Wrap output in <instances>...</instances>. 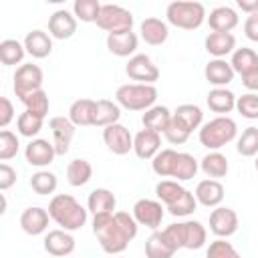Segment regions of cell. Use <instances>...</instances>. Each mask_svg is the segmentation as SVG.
Masks as SVG:
<instances>
[{
  "instance_id": "ee69618b",
  "label": "cell",
  "mask_w": 258,
  "mask_h": 258,
  "mask_svg": "<svg viewBox=\"0 0 258 258\" xmlns=\"http://www.w3.org/2000/svg\"><path fill=\"white\" fill-rule=\"evenodd\" d=\"M22 103H24V107H26V111H30V113H36L38 117H46L48 115V107H50V101H48V95L40 89V91H34V93H30L28 97H24L22 99Z\"/></svg>"
},
{
  "instance_id": "d4e9b609",
  "label": "cell",
  "mask_w": 258,
  "mask_h": 258,
  "mask_svg": "<svg viewBox=\"0 0 258 258\" xmlns=\"http://www.w3.org/2000/svg\"><path fill=\"white\" fill-rule=\"evenodd\" d=\"M204 44L212 56L224 58L226 54H232L236 50V36L232 32H210Z\"/></svg>"
},
{
  "instance_id": "d6a6232c",
  "label": "cell",
  "mask_w": 258,
  "mask_h": 258,
  "mask_svg": "<svg viewBox=\"0 0 258 258\" xmlns=\"http://www.w3.org/2000/svg\"><path fill=\"white\" fill-rule=\"evenodd\" d=\"M230 64H232L234 73H238L240 77H246V75L258 71V54H256L252 48H248V46L236 48V50L232 52Z\"/></svg>"
},
{
  "instance_id": "6f0895ef",
  "label": "cell",
  "mask_w": 258,
  "mask_h": 258,
  "mask_svg": "<svg viewBox=\"0 0 258 258\" xmlns=\"http://www.w3.org/2000/svg\"><path fill=\"white\" fill-rule=\"evenodd\" d=\"M113 258H115V256H113Z\"/></svg>"
},
{
  "instance_id": "30bf717a",
  "label": "cell",
  "mask_w": 258,
  "mask_h": 258,
  "mask_svg": "<svg viewBox=\"0 0 258 258\" xmlns=\"http://www.w3.org/2000/svg\"><path fill=\"white\" fill-rule=\"evenodd\" d=\"M163 216H165L163 206H161V202H157V200L141 198V200H137L135 206H133V218H135V222H137L139 226L157 230V228L161 226Z\"/></svg>"
},
{
  "instance_id": "2e32d148",
  "label": "cell",
  "mask_w": 258,
  "mask_h": 258,
  "mask_svg": "<svg viewBox=\"0 0 258 258\" xmlns=\"http://www.w3.org/2000/svg\"><path fill=\"white\" fill-rule=\"evenodd\" d=\"M77 32V16L69 10H56L48 18V34L58 40H67Z\"/></svg>"
},
{
  "instance_id": "db71d44e",
  "label": "cell",
  "mask_w": 258,
  "mask_h": 258,
  "mask_svg": "<svg viewBox=\"0 0 258 258\" xmlns=\"http://www.w3.org/2000/svg\"><path fill=\"white\" fill-rule=\"evenodd\" d=\"M242 85H244L250 93H258V71H254V73L242 77Z\"/></svg>"
},
{
  "instance_id": "9f6ffc18",
  "label": "cell",
  "mask_w": 258,
  "mask_h": 258,
  "mask_svg": "<svg viewBox=\"0 0 258 258\" xmlns=\"http://www.w3.org/2000/svg\"><path fill=\"white\" fill-rule=\"evenodd\" d=\"M254 167H256V171H258V155H256V161H254Z\"/></svg>"
},
{
  "instance_id": "d590c367",
  "label": "cell",
  "mask_w": 258,
  "mask_h": 258,
  "mask_svg": "<svg viewBox=\"0 0 258 258\" xmlns=\"http://www.w3.org/2000/svg\"><path fill=\"white\" fill-rule=\"evenodd\" d=\"M26 54L24 42H18L16 38H4L0 42V60L4 67H14L20 64Z\"/></svg>"
},
{
  "instance_id": "f907efd6",
  "label": "cell",
  "mask_w": 258,
  "mask_h": 258,
  "mask_svg": "<svg viewBox=\"0 0 258 258\" xmlns=\"http://www.w3.org/2000/svg\"><path fill=\"white\" fill-rule=\"evenodd\" d=\"M16 183V169L12 165H8L6 161L0 163V189L6 191Z\"/></svg>"
},
{
  "instance_id": "4fadbf2b",
  "label": "cell",
  "mask_w": 258,
  "mask_h": 258,
  "mask_svg": "<svg viewBox=\"0 0 258 258\" xmlns=\"http://www.w3.org/2000/svg\"><path fill=\"white\" fill-rule=\"evenodd\" d=\"M50 133H52V145L56 155H64L71 147V141L75 137V125L69 117H52L48 121Z\"/></svg>"
},
{
  "instance_id": "681fc988",
  "label": "cell",
  "mask_w": 258,
  "mask_h": 258,
  "mask_svg": "<svg viewBox=\"0 0 258 258\" xmlns=\"http://www.w3.org/2000/svg\"><path fill=\"white\" fill-rule=\"evenodd\" d=\"M189 131H185L179 123H175L173 121V117H171V123H169V127L165 129V133H163V137L169 141V143H173V145H183L187 139H189Z\"/></svg>"
},
{
  "instance_id": "44dd1931",
  "label": "cell",
  "mask_w": 258,
  "mask_h": 258,
  "mask_svg": "<svg viewBox=\"0 0 258 258\" xmlns=\"http://www.w3.org/2000/svg\"><path fill=\"white\" fill-rule=\"evenodd\" d=\"M198 204L206 208H218L224 200V185L218 179H202L194 191Z\"/></svg>"
},
{
  "instance_id": "7bdbcfd3",
  "label": "cell",
  "mask_w": 258,
  "mask_h": 258,
  "mask_svg": "<svg viewBox=\"0 0 258 258\" xmlns=\"http://www.w3.org/2000/svg\"><path fill=\"white\" fill-rule=\"evenodd\" d=\"M101 8H103V4L99 0H75L73 14L81 22H97Z\"/></svg>"
},
{
  "instance_id": "9a60e30c",
  "label": "cell",
  "mask_w": 258,
  "mask_h": 258,
  "mask_svg": "<svg viewBox=\"0 0 258 258\" xmlns=\"http://www.w3.org/2000/svg\"><path fill=\"white\" fill-rule=\"evenodd\" d=\"M75 238L71 236V232L58 228V230H50L46 236H44V250L54 256V258H62V256H69L75 252Z\"/></svg>"
},
{
  "instance_id": "1f68e13d",
  "label": "cell",
  "mask_w": 258,
  "mask_h": 258,
  "mask_svg": "<svg viewBox=\"0 0 258 258\" xmlns=\"http://www.w3.org/2000/svg\"><path fill=\"white\" fill-rule=\"evenodd\" d=\"M200 167H202V171L208 175V179H218V181H220V177H226V173H228V169H230V163H228V157H226L224 153H220V151H210V153H206V155L202 157Z\"/></svg>"
},
{
  "instance_id": "836d02e7",
  "label": "cell",
  "mask_w": 258,
  "mask_h": 258,
  "mask_svg": "<svg viewBox=\"0 0 258 258\" xmlns=\"http://www.w3.org/2000/svg\"><path fill=\"white\" fill-rule=\"evenodd\" d=\"M121 119V107L109 99H99L95 105V125L97 127H109L113 123H119Z\"/></svg>"
},
{
  "instance_id": "ba28073f",
  "label": "cell",
  "mask_w": 258,
  "mask_h": 258,
  "mask_svg": "<svg viewBox=\"0 0 258 258\" xmlns=\"http://www.w3.org/2000/svg\"><path fill=\"white\" fill-rule=\"evenodd\" d=\"M12 89H14V95L22 101L24 97H28L30 93L34 91H40L42 89V81H44V75H42V69L34 62H24L16 69L14 73V79H12Z\"/></svg>"
},
{
  "instance_id": "e575fe53",
  "label": "cell",
  "mask_w": 258,
  "mask_h": 258,
  "mask_svg": "<svg viewBox=\"0 0 258 258\" xmlns=\"http://www.w3.org/2000/svg\"><path fill=\"white\" fill-rule=\"evenodd\" d=\"M93 177V165L87 159H73L67 165V181L73 187H81L89 183Z\"/></svg>"
},
{
  "instance_id": "4316f807",
  "label": "cell",
  "mask_w": 258,
  "mask_h": 258,
  "mask_svg": "<svg viewBox=\"0 0 258 258\" xmlns=\"http://www.w3.org/2000/svg\"><path fill=\"white\" fill-rule=\"evenodd\" d=\"M24 48L32 58H46L52 52V40L50 34H46L44 30H30L24 36Z\"/></svg>"
},
{
  "instance_id": "b9f144b4",
  "label": "cell",
  "mask_w": 258,
  "mask_h": 258,
  "mask_svg": "<svg viewBox=\"0 0 258 258\" xmlns=\"http://www.w3.org/2000/svg\"><path fill=\"white\" fill-rule=\"evenodd\" d=\"M236 151L242 157L258 155V127H246L236 141Z\"/></svg>"
},
{
  "instance_id": "11a10c76",
  "label": "cell",
  "mask_w": 258,
  "mask_h": 258,
  "mask_svg": "<svg viewBox=\"0 0 258 258\" xmlns=\"http://www.w3.org/2000/svg\"><path fill=\"white\" fill-rule=\"evenodd\" d=\"M236 4H238V8H240L242 12H246L248 16H250V14H258V0H238Z\"/></svg>"
},
{
  "instance_id": "ac0fdd59",
  "label": "cell",
  "mask_w": 258,
  "mask_h": 258,
  "mask_svg": "<svg viewBox=\"0 0 258 258\" xmlns=\"http://www.w3.org/2000/svg\"><path fill=\"white\" fill-rule=\"evenodd\" d=\"M234 75L236 73L226 58H212L204 69V77L210 85H214V89L230 85L234 81Z\"/></svg>"
},
{
  "instance_id": "5bb4252c",
  "label": "cell",
  "mask_w": 258,
  "mask_h": 258,
  "mask_svg": "<svg viewBox=\"0 0 258 258\" xmlns=\"http://www.w3.org/2000/svg\"><path fill=\"white\" fill-rule=\"evenodd\" d=\"M48 220H50L48 210L38 208V206H30V208H26V210L20 214V228H22L28 236H40V234L46 232Z\"/></svg>"
},
{
  "instance_id": "f6af8a7d",
  "label": "cell",
  "mask_w": 258,
  "mask_h": 258,
  "mask_svg": "<svg viewBox=\"0 0 258 258\" xmlns=\"http://www.w3.org/2000/svg\"><path fill=\"white\" fill-rule=\"evenodd\" d=\"M196 208H198V200H196V196H194L189 189H185V191L181 194V198H179L175 204L167 206V212H169L171 216L185 218V216L194 214V212H196Z\"/></svg>"
},
{
  "instance_id": "c3c4849f",
  "label": "cell",
  "mask_w": 258,
  "mask_h": 258,
  "mask_svg": "<svg viewBox=\"0 0 258 258\" xmlns=\"http://www.w3.org/2000/svg\"><path fill=\"white\" fill-rule=\"evenodd\" d=\"M236 111L246 119H258V93H246L238 97Z\"/></svg>"
},
{
  "instance_id": "7dc6e473",
  "label": "cell",
  "mask_w": 258,
  "mask_h": 258,
  "mask_svg": "<svg viewBox=\"0 0 258 258\" xmlns=\"http://www.w3.org/2000/svg\"><path fill=\"white\" fill-rule=\"evenodd\" d=\"M18 147H20L18 137H16L12 131L2 129V131H0V159H2V161L12 159V157L18 153Z\"/></svg>"
},
{
  "instance_id": "f1b7e54d",
  "label": "cell",
  "mask_w": 258,
  "mask_h": 258,
  "mask_svg": "<svg viewBox=\"0 0 258 258\" xmlns=\"http://www.w3.org/2000/svg\"><path fill=\"white\" fill-rule=\"evenodd\" d=\"M95 105L97 101L93 99H77L69 107V119L73 121V125L75 127L95 125Z\"/></svg>"
},
{
  "instance_id": "6da1fadb",
  "label": "cell",
  "mask_w": 258,
  "mask_h": 258,
  "mask_svg": "<svg viewBox=\"0 0 258 258\" xmlns=\"http://www.w3.org/2000/svg\"><path fill=\"white\" fill-rule=\"evenodd\" d=\"M137 228L139 224L135 222L133 214L127 212L93 216V232L99 240V246L111 256L121 254L127 248V244L137 236Z\"/></svg>"
},
{
  "instance_id": "7402d4cb",
  "label": "cell",
  "mask_w": 258,
  "mask_h": 258,
  "mask_svg": "<svg viewBox=\"0 0 258 258\" xmlns=\"http://www.w3.org/2000/svg\"><path fill=\"white\" fill-rule=\"evenodd\" d=\"M139 32H141V38L151 44V46H159L167 40L169 36V28H167V22L161 20V18H155V16H149L145 18L141 24H139Z\"/></svg>"
},
{
  "instance_id": "83f0119b",
  "label": "cell",
  "mask_w": 258,
  "mask_h": 258,
  "mask_svg": "<svg viewBox=\"0 0 258 258\" xmlns=\"http://www.w3.org/2000/svg\"><path fill=\"white\" fill-rule=\"evenodd\" d=\"M171 117L173 113L163 107V105H153L151 109H147L141 117V123H143V129H149V131H155V133H165V129L169 127L171 123Z\"/></svg>"
},
{
  "instance_id": "8d00e7d4",
  "label": "cell",
  "mask_w": 258,
  "mask_h": 258,
  "mask_svg": "<svg viewBox=\"0 0 258 258\" xmlns=\"http://www.w3.org/2000/svg\"><path fill=\"white\" fill-rule=\"evenodd\" d=\"M177 155L179 151L175 149H161L153 159H151V167L159 177H171L175 163H177Z\"/></svg>"
},
{
  "instance_id": "f546056e",
  "label": "cell",
  "mask_w": 258,
  "mask_h": 258,
  "mask_svg": "<svg viewBox=\"0 0 258 258\" xmlns=\"http://www.w3.org/2000/svg\"><path fill=\"white\" fill-rule=\"evenodd\" d=\"M236 95L232 91H228L226 87H220V89H212L206 97V103L210 107V111L214 113H220V115H226V113H232L236 109Z\"/></svg>"
},
{
  "instance_id": "8992f818",
  "label": "cell",
  "mask_w": 258,
  "mask_h": 258,
  "mask_svg": "<svg viewBox=\"0 0 258 258\" xmlns=\"http://www.w3.org/2000/svg\"><path fill=\"white\" fill-rule=\"evenodd\" d=\"M115 99H117V105L127 111H147L157 101V89L155 85L127 83L117 89Z\"/></svg>"
},
{
  "instance_id": "60d3db41",
  "label": "cell",
  "mask_w": 258,
  "mask_h": 258,
  "mask_svg": "<svg viewBox=\"0 0 258 258\" xmlns=\"http://www.w3.org/2000/svg\"><path fill=\"white\" fill-rule=\"evenodd\" d=\"M58 185V179L52 171H46V169H38L36 173H32L30 177V187L38 194V196H48V194H54Z\"/></svg>"
},
{
  "instance_id": "816d5d0a",
  "label": "cell",
  "mask_w": 258,
  "mask_h": 258,
  "mask_svg": "<svg viewBox=\"0 0 258 258\" xmlns=\"http://www.w3.org/2000/svg\"><path fill=\"white\" fill-rule=\"evenodd\" d=\"M14 119V105L8 97H0V127L6 129L8 123Z\"/></svg>"
},
{
  "instance_id": "8fae6325",
  "label": "cell",
  "mask_w": 258,
  "mask_h": 258,
  "mask_svg": "<svg viewBox=\"0 0 258 258\" xmlns=\"http://www.w3.org/2000/svg\"><path fill=\"white\" fill-rule=\"evenodd\" d=\"M238 214L232 208L218 206L210 214V232L218 238H230L232 234L238 232Z\"/></svg>"
},
{
  "instance_id": "7c38bea8",
  "label": "cell",
  "mask_w": 258,
  "mask_h": 258,
  "mask_svg": "<svg viewBox=\"0 0 258 258\" xmlns=\"http://www.w3.org/2000/svg\"><path fill=\"white\" fill-rule=\"evenodd\" d=\"M103 141H105L107 149L115 155H127L133 149V135L121 123H113V125L105 127L103 129Z\"/></svg>"
},
{
  "instance_id": "3957f363",
  "label": "cell",
  "mask_w": 258,
  "mask_h": 258,
  "mask_svg": "<svg viewBox=\"0 0 258 258\" xmlns=\"http://www.w3.org/2000/svg\"><path fill=\"white\" fill-rule=\"evenodd\" d=\"M238 135V125L232 117L228 115H218L214 117L212 121L204 123L198 131V137H200V143L204 147H208L210 151H218L222 149L226 143L234 141Z\"/></svg>"
},
{
  "instance_id": "9c48e42d",
  "label": "cell",
  "mask_w": 258,
  "mask_h": 258,
  "mask_svg": "<svg viewBox=\"0 0 258 258\" xmlns=\"http://www.w3.org/2000/svg\"><path fill=\"white\" fill-rule=\"evenodd\" d=\"M125 73L131 81H137L139 85H153L159 81V69L147 54H135L129 58Z\"/></svg>"
},
{
  "instance_id": "ab89813d",
  "label": "cell",
  "mask_w": 258,
  "mask_h": 258,
  "mask_svg": "<svg viewBox=\"0 0 258 258\" xmlns=\"http://www.w3.org/2000/svg\"><path fill=\"white\" fill-rule=\"evenodd\" d=\"M42 123H44L42 117H38L36 113L24 111V113H20L18 119H16V129H18V133H20L22 137H30V139H32V137H36V135L40 133Z\"/></svg>"
},
{
  "instance_id": "7a4b0ae2",
  "label": "cell",
  "mask_w": 258,
  "mask_h": 258,
  "mask_svg": "<svg viewBox=\"0 0 258 258\" xmlns=\"http://www.w3.org/2000/svg\"><path fill=\"white\" fill-rule=\"evenodd\" d=\"M48 214L67 232H75L87 222V210L71 194H56L48 204Z\"/></svg>"
},
{
  "instance_id": "ffe728a7",
  "label": "cell",
  "mask_w": 258,
  "mask_h": 258,
  "mask_svg": "<svg viewBox=\"0 0 258 258\" xmlns=\"http://www.w3.org/2000/svg\"><path fill=\"white\" fill-rule=\"evenodd\" d=\"M137 44H139V38L133 30L107 34V48L115 56H135Z\"/></svg>"
},
{
  "instance_id": "74e56055",
  "label": "cell",
  "mask_w": 258,
  "mask_h": 258,
  "mask_svg": "<svg viewBox=\"0 0 258 258\" xmlns=\"http://www.w3.org/2000/svg\"><path fill=\"white\" fill-rule=\"evenodd\" d=\"M198 169H200V163L196 161V157L191 153H181L179 151L177 163H175V169H173V175L171 177L175 181H187V179L196 177Z\"/></svg>"
},
{
  "instance_id": "52a82bcc",
  "label": "cell",
  "mask_w": 258,
  "mask_h": 258,
  "mask_svg": "<svg viewBox=\"0 0 258 258\" xmlns=\"http://www.w3.org/2000/svg\"><path fill=\"white\" fill-rule=\"evenodd\" d=\"M97 26L107 34L125 32L133 28V14L119 4H103L97 18Z\"/></svg>"
},
{
  "instance_id": "bcb514c9",
  "label": "cell",
  "mask_w": 258,
  "mask_h": 258,
  "mask_svg": "<svg viewBox=\"0 0 258 258\" xmlns=\"http://www.w3.org/2000/svg\"><path fill=\"white\" fill-rule=\"evenodd\" d=\"M206 258H242V256L226 238H216L214 242H210L206 250Z\"/></svg>"
},
{
  "instance_id": "277c9868",
  "label": "cell",
  "mask_w": 258,
  "mask_h": 258,
  "mask_svg": "<svg viewBox=\"0 0 258 258\" xmlns=\"http://www.w3.org/2000/svg\"><path fill=\"white\" fill-rule=\"evenodd\" d=\"M165 18L169 24H173L175 28L181 30H196L200 28L208 14L202 2H194V0H175L169 2L165 8Z\"/></svg>"
},
{
  "instance_id": "f35d334b",
  "label": "cell",
  "mask_w": 258,
  "mask_h": 258,
  "mask_svg": "<svg viewBox=\"0 0 258 258\" xmlns=\"http://www.w3.org/2000/svg\"><path fill=\"white\" fill-rule=\"evenodd\" d=\"M183 191H185V187H183L179 181H175V179H161V181L155 185V196H157V200L163 202L165 206L175 204V202L181 198Z\"/></svg>"
},
{
  "instance_id": "4dcf8cb0",
  "label": "cell",
  "mask_w": 258,
  "mask_h": 258,
  "mask_svg": "<svg viewBox=\"0 0 258 258\" xmlns=\"http://www.w3.org/2000/svg\"><path fill=\"white\" fill-rule=\"evenodd\" d=\"M173 121L179 123L185 131L194 133L196 129L202 127V121H204V113L198 105H191V103H183L179 105L175 111H173Z\"/></svg>"
},
{
  "instance_id": "e0dca14e",
  "label": "cell",
  "mask_w": 258,
  "mask_h": 258,
  "mask_svg": "<svg viewBox=\"0 0 258 258\" xmlns=\"http://www.w3.org/2000/svg\"><path fill=\"white\" fill-rule=\"evenodd\" d=\"M56 151L54 145L48 139H30V143L24 149V157L34 167H46L52 163Z\"/></svg>"
},
{
  "instance_id": "f5cc1de1",
  "label": "cell",
  "mask_w": 258,
  "mask_h": 258,
  "mask_svg": "<svg viewBox=\"0 0 258 258\" xmlns=\"http://www.w3.org/2000/svg\"><path fill=\"white\" fill-rule=\"evenodd\" d=\"M244 34L252 42H258V14H250L244 20Z\"/></svg>"
},
{
  "instance_id": "d6986e66",
  "label": "cell",
  "mask_w": 258,
  "mask_h": 258,
  "mask_svg": "<svg viewBox=\"0 0 258 258\" xmlns=\"http://www.w3.org/2000/svg\"><path fill=\"white\" fill-rule=\"evenodd\" d=\"M133 151L139 159H153L161 151V135L149 129H141L133 137Z\"/></svg>"
},
{
  "instance_id": "cb8c5ba5",
  "label": "cell",
  "mask_w": 258,
  "mask_h": 258,
  "mask_svg": "<svg viewBox=\"0 0 258 258\" xmlns=\"http://www.w3.org/2000/svg\"><path fill=\"white\" fill-rule=\"evenodd\" d=\"M177 248L171 244V240L165 236L163 230H155L145 240V256L147 258H173Z\"/></svg>"
},
{
  "instance_id": "484cf974",
  "label": "cell",
  "mask_w": 258,
  "mask_h": 258,
  "mask_svg": "<svg viewBox=\"0 0 258 258\" xmlns=\"http://www.w3.org/2000/svg\"><path fill=\"white\" fill-rule=\"evenodd\" d=\"M117 206V198L111 189L107 187H97L89 194V200H87V210L93 214V216H99V214H115Z\"/></svg>"
},
{
  "instance_id": "603a6c76",
  "label": "cell",
  "mask_w": 258,
  "mask_h": 258,
  "mask_svg": "<svg viewBox=\"0 0 258 258\" xmlns=\"http://www.w3.org/2000/svg\"><path fill=\"white\" fill-rule=\"evenodd\" d=\"M206 20L212 32H232L238 26V12L230 6H216Z\"/></svg>"
},
{
  "instance_id": "5b68a950",
  "label": "cell",
  "mask_w": 258,
  "mask_h": 258,
  "mask_svg": "<svg viewBox=\"0 0 258 258\" xmlns=\"http://www.w3.org/2000/svg\"><path fill=\"white\" fill-rule=\"evenodd\" d=\"M163 232L177 250H181V248L200 250L206 246V238H208L206 228L198 220H185L179 224H169Z\"/></svg>"
}]
</instances>
